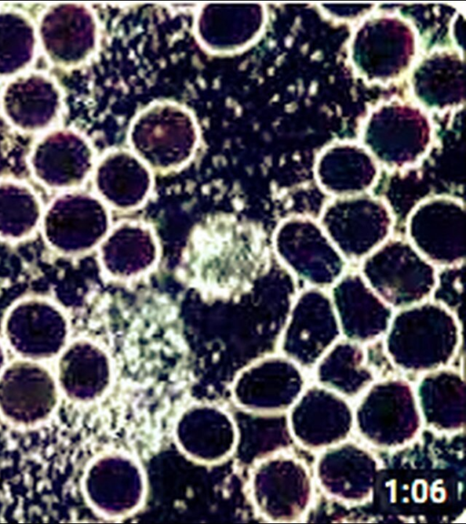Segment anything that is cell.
<instances>
[{
    "instance_id": "8",
    "label": "cell",
    "mask_w": 466,
    "mask_h": 524,
    "mask_svg": "<svg viewBox=\"0 0 466 524\" xmlns=\"http://www.w3.org/2000/svg\"><path fill=\"white\" fill-rule=\"evenodd\" d=\"M250 7L240 5H208L198 18V34L208 47L218 51L237 49L252 37Z\"/></svg>"
},
{
    "instance_id": "7",
    "label": "cell",
    "mask_w": 466,
    "mask_h": 524,
    "mask_svg": "<svg viewBox=\"0 0 466 524\" xmlns=\"http://www.w3.org/2000/svg\"><path fill=\"white\" fill-rule=\"evenodd\" d=\"M6 333L21 352L47 356L56 352L65 337V318L51 302L30 297L17 303L9 312Z\"/></svg>"
},
{
    "instance_id": "3",
    "label": "cell",
    "mask_w": 466,
    "mask_h": 524,
    "mask_svg": "<svg viewBox=\"0 0 466 524\" xmlns=\"http://www.w3.org/2000/svg\"><path fill=\"white\" fill-rule=\"evenodd\" d=\"M36 34L48 58L65 66L87 59L97 40L93 14L86 6L74 4H57L46 9Z\"/></svg>"
},
{
    "instance_id": "2",
    "label": "cell",
    "mask_w": 466,
    "mask_h": 524,
    "mask_svg": "<svg viewBox=\"0 0 466 524\" xmlns=\"http://www.w3.org/2000/svg\"><path fill=\"white\" fill-rule=\"evenodd\" d=\"M198 141L191 116L172 104H158L141 113L130 131V142L145 162L161 168L190 157Z\"/></svg>"
},
{
    "instance_id": "9",
    "label": "cell",
    "mask_w": 466,
    "mask_h": 524,
    "mask_svg": "<svg viewBox=\"0 0 466 524\" xmlns=\"http://www.w3.org/2000/svg\"><path fill=\"white\" fill-rule=\"evenodd\" d=\"M41 203L31 187L18 181L0 182V237L17 241L30 237L41 224Z\"/></svg>"
},
{
    "instance_id": "6",
    "label": "cell",
    "mask_w": 466,
    "mask_h": 524,
    "mask_svg": "<svg viewBox=\"0 0 466 524\" xmlns=\"http://www.w3.org/2000/svg\"><path fill=\"white\" fill-rule=\"evenodd\" d=\"M1 106L15 127L33 132L52 125L61 110L56 84L41 73L17 75L4 88Z\"/></svg>"
},
{
    "instance_id": "4",
    "label": "cell",
    "mask_w": 466,
    "mask_h": 524,
    "mask_svg": "<svg viewBox=\"0 0 466 524\" xmlns=\"http://www.w3.org/2000/svg\"><path fill=\"white\" fill-rule=\"evenodd\" d=\"M31 170L43 185L70 189L80 185L92 166L87 142L70 130H55L43 136L30 156Z\"/></svg>"
},
{
    "instance_id": "10",
    "label": "cell",
    "mask_w": 466,
    "mask_h": 524,
    "mask_svg": "<svg viewBox=\"0 0 466 524\" xmlns=\"http://www.w3.org/2000/svg\"><path fill=\"white\" fill-rule=\"evenodd\" d=\"M37 34L31 21L16 12L0 13V76L20 74L34 58Z\"/></svg>"
},
{
    "instance_id": "5",
    "label": "cell",
    "mask_w": 466,
    "mask_h": 524,
    "mask_svg": "<svg viewBox=\"0 0 466 524\" xmlns=\"http://www.w3.org/2000/svg\"><path fill=\"white\" fill-rule=\"evenodd\" d=\"M101 213L91 196L67 192L57 196L43 213V235L48 245L65 255L77 254L93 243L94 226Z\"/></svg>"
},
{
    "instance_id": "1",
    "label": "cell",
    "mask_w": 466,
    "mask_h": 524,
    "mask_svg": "<svg viewBox=\"0 0 466 524\" xmlns=\"http://www.w3.org/2000/svg\"><path fill=\"white\" fill-rule=\"evenodd\" d=\"M254 229L238 221L216 219L192 235L183 260V277L202 293L228 297L243 292L260 267L264 254Z\"/></svg>"
}]
</instances>
